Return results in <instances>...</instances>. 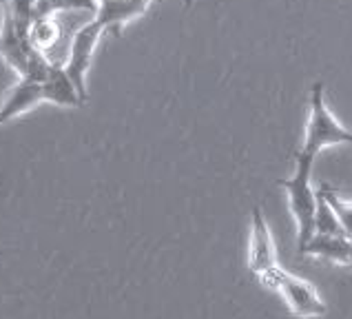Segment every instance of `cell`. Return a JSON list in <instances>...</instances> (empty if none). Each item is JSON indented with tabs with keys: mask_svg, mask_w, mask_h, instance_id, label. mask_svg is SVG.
Returning <instances> with one entry per match:
<instances>
[{
	"mask_svg": "<svg viewBox=\"0 0 352 319\" xmlns=\"http://www.w3.org/2000/svg\"><path fill=\"white\" fill-rule=\"evenodd\" d=\"M313 164L315 157L297 151V166L293 177L279 179V186L286 188L290 213L297 222V253H304L306 244L315 235L317 217V191L313 186Z\"/></svg>",
	"mask_w": 352,
	"mask_h": 319,
	"instance_id": "6da1fadb",
	"label": "cell"
},
{
	"mask_svg": "<svg viewBox=\"0 0 352 319\" xmlns=\"http://www.w3.org/2000/svg\"><path fill=\"white\" fill-rule=\"evenodd\" d=\"M335 144H352V131L341 124L339 120H335V116L326 107L324 82H315L313 94H310V118L306 126V138L299 153L317 160V155L326 146Z\"/></svg>",
	"mask_w": 352,
	"mask_h": 319,
	"instance_id": "7a4b0ae2",
	"label": "cell"
},
{
	"mask_svg": "<svg viewBox=\"0 0 352 319\" xmlns=\"http://www.w3.org/2000/svg\"><path fill=\"white\" fill-rule=\"evenodd\" d=\"M107 32L104 27L98 23L96 18H91L89 23H85L82 27L78 29L72 38V47H69V58L65 63V72L67 76L72 78V82L76 85L80 98L87 102V74H89V67H91V60H94V52Z\"/></svg>",
	"mask_w": 352,
	"mask_h": 319,
	"instance_id": "3957f363",
	"label": "cell"
},
{
	"mask_svg": "<svg viewBox=\"0 0 352 319\" xmlns=\"http://www.w3.org/2000/svg\"><path fill=\"white\" fill-rule=\"evenodd\" d=\"M268 288H275L277 293H281L286 306L290 308V313L297 317H321L328 311L324 299L317 295L313 284L297 275H290L281 266L273 273V277H270Z\"/></svg>",
	"mask_w": 352,
	"mask_h": 319,
	"instance_id": "277c9868",
	"label": "cell"
},
{
	"mask_svg": "<svg viewBox=\"0 0 352 319\" xmlns=\"http://www.w3.org/2000/svg\"><path fill=\"white\" fill-rule=\"evenodd\" d=\"M248 268L261 286H268L270 277L279 268L275 242L270 235L266 217L261 208L253 206V219H250V244H248Z\"/></svg>",
	"mask_w": 352,
	"mask_h": 319,
	"instance_id": "5b68a950",
	"label": "cell"
},
{
	"mask_svg": "<svg viewBox=\"0 0 352 319\" xmlns=\"http://www.w3.org/2000/svg\"><path fill=\"white\" fill-rule=\"evenodd\" d=\"M34 45L29 43L27 27L20 25L14 14L7 7H3V27H0V56L23 78L27 69V58L32 54Z\"/></svg>",
	"mask_w": 352,
	"mask_h": 319,
	"instance_id": "8992f818",
	"label": "cell"
},
{
	"mask_svg": "<svg viewBox=\"0 0 352 319\" xmlns=\"http://www.w3.org/2000/svg\"><path fill=\"white\" fill-rule=\"evenodd\" d=\"M153 0H100L96 20L104 27L107 34L120 36L122 27L138 16H142Z\"/></svg>",
	"mask_w": 352,
	"mask_h": 319,
	"instance_id": "52a82bcc",
	"label": "cell"
},
{
	"mask_svg": "<svg viewBox=\"0 0 352 319\" xmlns=\"http://www.w3.org/2000/svg\"><path fill=\"white\" fill-rule=\"evenodd\" d=\"M40 102H45L43 85L34 82V80L20 78L16 87L12 89V94H9L7 100L3 102V107H0V124H5L9 120H16L18 116L32 111V109L38 107Z\"/></svg>",
	"mask_w": 352,
	"mask_h": 319,
	"instance_id": "ba28073f",
	"label": "cell"
},
{
	"mask_svg": "<svg viewBox=\"0 0 352 319\" xmlns=\"http://www.w3.org/2000/svg\"><path fill=\"white\" fill-rule=\"evenodd\" d=\"M43 98L45 102H52L58 107H82L85 100L80 98L76 85L72 78L67 76L65 65L54 63L52 72H49L47 80L43 82Z\"/></svg>",
	"mask_w": 352,
	"mask_h": 319,
	"instance_id": "9c48e42d",
	"label": "cell"
},
{
	"mask_svg": "<svg viewBox=\"0 0 352 319\" xmlns=\"http://www.w3.org/2000/svg\"><path fill=\"white\" fill-rule=\"evenodd\" d=\"M350 246L352 239L346 235H324V233H315L313 239L306 244L304 253L301 255H313V257H324L330 262L337 264H350Z\"/></svg>",
	"mask_w": 352,
	"mask_h": 319,
	"instance_id": "30bf717a",
	"label": "cell"
},
{
	"mask_svg": "<svg viewBox=\"0 0 352 319\" xmlns=\"http://www.w3.org/2000/svg\"><path fill=\"white\" fill-rule=\"evenodd\" d=\"M27 36H29V43L36 49L47 54V52H52L60 43V38H63V25H60V20H56V14L34 16L32 23L27 27Z\"/></svg>",
	"mask_w": 352,
	"mask_h": 319,
	"instance_id": "8fae6325",
	"label": "cell"
},
{
	"mask_svg": "<svg viewBox=\"0 0 352 319\" xmlns=\"http://www.w3.org/2000/svg\"><path fill=\"white\" fill-rule=\"evenodd\" d=\"M315 233H324V235H346L344 224L339 222V217L335 213V208L330 206L326 195L317 191V217H315Z\"/></svg>",
	"mask_w": 352,
	"mask_h": 319,
	"instance_id": "7c38bea8",
	"label": "cell"
},
{
	"mask_svg": "<svg viewBox=\"0 0 352 319\" xmlns=\"http://www.w3.org/2000/svg\"><path fill=\"white\" fill-rule=\"evenodd\" d=\"M74 9L91 12L96 16V12H98V0H38V3H36V14L34 16L74 12Z\"/></svg>",
	"mask_w": 352,
	"mask_h": 319,
	"instance_id": "4fadbf2b",
	"label": "cell"
},
{
	"mask_svg": "<svg viewBox=\"0 0 352 319\" xmlns=\"http://www.w3.org/2000/svg\"><path fill=\"white\" fill-rule=\"evenodd\" d=\"M319 191L326 195V199L330 202V206L335 208V213H337V217H339V222L344 224L348 237L352 239V204H350V202H344V199H339L337 193H335V188H333V186H328V184H321V186H319Z\"/></svg>",
	"mask_w": 352,
	"mask_h": 319,
	"instance_id": "5bb4252c",
	"label": "cell"
},
{
	"mask_svg": "<svg viewBox=\"0 0 352 319\" xmlns=\"http://www.w3.org/2000/svg\"><path fill=\"white\" fill-rule=\"evenodd\" d=\"M36 3L38 0H5V7L14 14V18L20 25L29 27L32 18L36 14Z\"/></svg>",
	"mask_w": 352,
	"mask_h": 319,
	"instance_id": "9a60e30c",
	"label": "cell"
},
{
	"mask_svg": "<svg viewBox=\"0 0 352 319\" xmlns=\"http://www.w3.org/2000/svg\"><path fill=\"white\" fill-rule=\"evenodd\" d=\"M182 3H184L186 7H190V3H193V0H182Z\"/></svg>",
	"mask_w": 352,
	"mask_h": 319,
	"instance_id": "2e32d148",
	"label": "cell"
},
{
	"mask_svg": "<svg viewBox=\"0 0 352 319\" xmlns=\"http://www.w3.org/2000/svg\"><path fill=\"white\" fill-rule=\"evenodd\" d=\"M348 266H352V246H350V264Z\"/></svg>",
	"mask_w": 352,
	"mask_h": 319,
	"instance_id": "e0dca14e",
	"label": "cell"
},
{
	"mask_svg": "<svg viewBox=\"0 0 352 319\" xmlns=\"http://www.w3.org/2000/svg\"><path fill=\"white\" fill-rule=\"evenodd\" d=\"M98 3H100V0H98Z\"/></svg>",
	"mask_w": 352,
	"mask_h": 319,
	"instance_id": "ac0fdd59",
	"label": "cell"
}]
</instances>
